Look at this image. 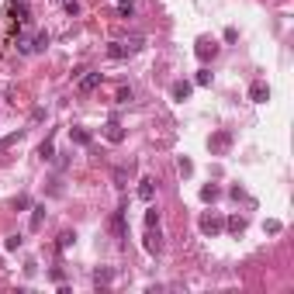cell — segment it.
Returning a JSON list of instances; mask_svg holds the SVG:
<instances>
[{"mask_svg":"<svg viewBox=\"0 0 294 294\" xmlns=\"http://www.w3.org/2000/svg\"><path fill=\"white\" fill-rule=\"evenodd\" d=\"M128 100H132V90H128V87H121V90H118V104H128Z\"/></svg>","mask_w":294,"mask_h":294,"instance_id":"cell-27","label":"cell"},{"mask_svg":"<svg viewBox=\"0 0 294 294\" xmlns=\"http://www.w3.org/2000/svg\"><path fill=\"white\" fill-rule=\"evenodd\" d=\"M145 225H159V211H156V208H149V215H145Z\"/></svg>","mask_w":294,"mask_h":294,"instance_id":"cell-29","label":"cell"},{"mask_svg":"<svg viewBox=\"0 0 294 294\" xmlns=\"http://www.w3.org/2000/svg\"><path fill=\"white\" fill-rule=\"evenodd\" d=\"M138 197L149 204V201L156 197V180H149V176H145V180H138Z\"/></svg>","mask_w":294,"mask_h":294,"instance_id":"cell-7","label":"cell"},{"mask_svg":"<svg viewBox=\"0 0 294 294\" xmlns=\"http://www.w3.org/2000/svg\"><path fill=\"white\" fill-rule=\"evenodd\" d=\"M115 280V270L111 267H100V270H94V284H111Z\"/></svg>","mask_w":294,"mask_h":294,"instance_id":"cell-11","label":"cell"},{"mask_svg":"<svg viewBox=\"0 0 294 294\" xmlns=\"http://www.w3.org/2000/svg\"><path fill=\"white\" fill-rule=\"evenodd\" d=\"M215 52H218V45H215V42H211V45H208V42H201V45H197V56H201V59L215 56Z\"/></svg>","mask_w":294,"mask_h":294,"instance_id":"cell-17","label":"cell"},{"mask_svg":"<svg viewBox=\"0 0 294 294\" xmlns=\"http://www.w3.org/2000/svg\"><path fill=\"white\" fill-rule=\"evenodd\" d=\"M21 242H24L21 235H7V242H4V249H21Z\"/></svg>","mask_w":294,"mask_h":294,"instance_id":"cell-24","label":"cell"},{"mask_svg":"<svg viewBox=\"0 0 294 294\" xmlns=\"http://www.w3.org/2000/svg\"><path fill=\"white\" fill-rule=\"evenodd\" d=\"M21 135H24V132H14V135L0 138V145H4V149H7V145H14V142H21Z\"/></svg>","mask_w":294,"mask_h":294,"instance_id":"cell-25","label":"cell"},{"mask_svg":"<svg viewBox=\"0 0 294 294\" xmlns=\"http://www.w3.org/2000/svg\"><path fill=\"white\" fill-rule=\"evenodd\" d=\"M69 138H73L77 145H90V132H87V128H69Z\"/></svg>","mask_w":294,"mask_h":294,"instance_id":"cell-12","label":"cell"},{"mask_svg":"<svg viewBox=\"0 0 294 294\" xmlns=\"http://www.w3.org/2000/svg\"><path fill=\"white\" fill-rule=\"evenodd\" d=\"M176 170H180V176H191V173H194V163H191L187 156H180V163H176Z\"/></svg>","mask_w":294,"mask_h":294,"instance_id":"cell-18","label":"cell"},{"mask_svg":"<svg viewBox=\"0 0 294 294\" xmlns=\"http://www.w3.org/2000/svg\"><path fill=\"white\" fill-rule=\"evenodd\" d=\"M170 94H173V100H187L191 97V83L187 80H176L173 87H170Z\"/></svg>","mask_w":294,"mask_h":294,"instance_id":"cell-8","label":"cell"},{"mask_svg":"<svg viewBox=\"0 0 294 294\" xmlns=\"http://www.w3.org/2000/svg\"><path fill=\"white\" fill-rule=\"evenodd\" d=\"M80 73H83V77L77 80V90H80V94H90V90H97L100 80H104L97 69H80Z\"/></svg>","mask_w":294,"mask_h":294,"instance_id":"cell-2","label":"cell"},{"mask_svg":"<svg viewBox=\"0 0 294 294\" xmlns=\"http://www.w3.org/2000/svg\"><path fill=\"white\" fill-rule=\"evenodd\" d=\"M39 156H42V159H52V156H56V149H52V138H49V142H42Z\"/></svg>","mask_w":294,"mask_h":294,"instance_id":"cell-23","label":"cell"},{"mask_svg":"<svg viewBox=\"0 0 294 294\" xmlns=\"http://www.w3.org/2000/svg\"><path fill=\"white\" fill-rule=\"evenodd\" d=\"M132 11H135L132 0H121V4H118V14H121V18H132Z\"/></svg>","mask_w":294,"mask_h":294,"instance_id":"cell-22","label":"cell"},{"mask_svg":"<svg viewBox=\"0 0 294 294\" xmlns=\"http://www.w3.org/2000/svg\"><path fill=\"white\" fill-rule=\"evenodd\" d=\"M49 49V31H39L35 35V52H45Z\"/></svg>","mask_w":294,"mask_h":294,"instance_id":"cell-19","label":"cell"},{"mask_svg":"<svg viewBox=\"0 0 294 294\" xmlns=\"http://www.w3.org/2000/svg\"><path fill=\"white\" fill-rule=\"evenodd\" d=\"M229 142H232V135H229V132H222V135H215L211 142H208V145H211V149H225Z\"/></svg>","mask_w":294,"mask_h":294,"instance_id":"cell-16","label":"cell"},{"mask_svg":"<svg viewBox=\"0 0 294 294\" xmlns=\"http://www.w3.org/2000/svg\"><path fill=\"white\" fill-rule=\"evenodd\" d=\"M145 249H149L153 256L163 253V235H159L156 225H145Z\"/></svg>","mask_w":294,"mask_h":294,"instance_id":"cell-4","label":"cell"},{"mask_svg":"<svg viewBox=\"0 0 294 294\" xmlns=\"http://www.w3.org/2000/svg\"><path fill=\"white\" fill-rule=\"evenodd\" d=\"M7 18L18 21V24H28V21H31V11H28L24 0H11V4H7Z\"/></svg>","mask_w":294,"mask_h":294,"instance_id":"cell-3","label":"cell"},{"mask_svg":"<svg viewBox=\"0 0 294 294\" xmlns=\"http://www.w3.org/2000/svg\"><path fill=\"white\" fill-rule=\"evenodd\" d=\"M104 135H107V142H121V138H125V128H121L118 121H107V125H104Z\"/></svg>","mask_w":294,"mask_h":294,"instance_id":"cell-9","label":"cell"},{"mask_svg":"<svg viewBox=\"0 0 294 294\" xmlns=\"http://www.w3.org/2000/svg\"><path fill=\"white\" fill-rule=\"evenodd\" d=\"M249 100H253V104H267V100H270V87H267L263 80L249 83Z\"/></svg>","mask_w":294,"mask_h":294,"instance_id":"cell-5","label":"cell"},{"mask_svg":"<svg viewBox=\"0 0 294 294\" xmlns=\"http://www.w3.org/2000/svg\"><path fill=\"white\" fill-rule=\"evenodd\" d=\"M142 45H145V39H142V35H132V39H125V42H111V45H107V56L111 59H128V56H135Z\"/></svg>","mask_w":294,"mask_h":294,"instance_id":"cell-1","label":"cell"},{"mask_svg":"<svg viewBox=\"0 0 294 294\" xmlns=\"http://www.w3.org/2000/svg\"><path fill=\"white\" fill-rule=\"evenodd\" d=\"M222 229H225V222H222L218 215H201V232L204 235H218Z\"/></svg>","mask_w":294,"mask_h":294,"instance_id":"cell-6","label":"cell"},{"mask_svg":"<svg viewBox=\"0 0 294 294\" xmlns=\"http://www.w3.org/2000/svg\"><path fill=\"white\" fill-rule=\"evenodd\" d=\"M111 229H115L118 239H125V211H115V218H111Z\"/></svg>","mask_w":294,"mask_h":294,"instance_id":"cell-13","label":"cell"},{"mask_svg":"<svg viewBox=\"0 0 294 294\" xmlns=\"http://www.w3.org/2000/svg\"><path fill=\"white\" fill-rule=\"evenodd\" d=\"M225 229H229V232H242V229H246V218H242V215H232L229 222H225Z\"/></svg>","mask_w":294,"mask_h":294,"instance_id":"cell-14","label":"cell"},{"mask_svg":"<svg viewBox=\"0 0 294 294\" xmlns=\"http://www.w3.org/2000/svg\"><path fill=\"white\" fill-rule=\"evenodd\" d=\"M115 180H118V187H125V180H128V170L121 166V170H115Z\"/></svg>","mask_w":294,"mask_h":294,"instance_id":"cell-28","label":"cell"},{"mask_svg":"<svg viewBox=\"0 0 294 294\" xmlns=\"http://www.w3.org/2000/svg\"><path fill=\"white\" fill-rule=\"evenodd\" d=\"M208 83H211V73H208V69H201V73H197V87H208Z\"/></svg>","mask_w":294,"mask_h":294,"instance_id":"cell-26","label":"cell"},{"mask_svg":"<svg viewBox=\"0 0 294 294\" xmlns=\"http://www.w3.org/2000/svg\"><path fill=\"white\" fill-rule=\"evenodd\" d=\"M201 197H204V201H218V197H222V187L208 183V187H201Z\"/></svg>","mask_w":294,"mask_h":294,"instance_id":"cell-15","label":"cell"},{"mask_svg":"<svg viewBox=\"0 0 294 294\" xmlns=\"http://www.w3.org/2000/svg\"><path fill=\"white\" fill-rule=\"evenodd\" d=\"M42 222H45V208H35V211H31V229H42Z\"/></svg>","mask_w":294,"mask_h":294,"instance_id":"cell-21","label":"cell"},{"mask_svg":"<svg viewBox=\"0 0 294 294\" xmlns=\"http://www.w3.org/2000/svg\"><path fill=\"white\" fill-rule=\"evenodd\" d=\"M73 242H77V235H73V232H62V235H59V249H62V253H66Z\"/></svg>","mask_w":294,"mask_h":294,"instance_id":"cell-20","label":"cell"},{"mask_svg":"<svg viewBox=\"0 0 294 294\" xmlns=\"http://www.w3.org/2000/svg\"><path fill=\"white\" fill-rule=\"evenodd\" d=\"M18 52L21 56H31L35 52V39L31 35H18Z\"/></svg>","mask_w":294,"mask_h":294,"instance_id":"cell-10","label":"cell"}]
</instances>
